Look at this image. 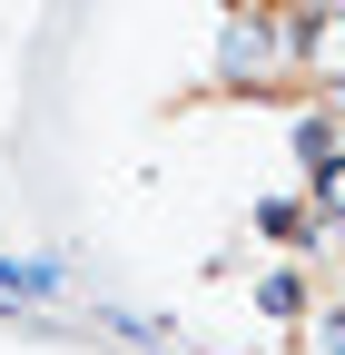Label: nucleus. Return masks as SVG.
I'll use <instances>...</instances> for the list:
<instances>
[{"label": "nucleus", "instance_id": "1", "mask_svg": "<svg viewBox=\"0 0 345 355\" xmlns=\"http://www.w3.org/2000/svg\"><path fill=\"white\" fill-rule=\"evenodd\" d=\"M256 306H267V316H296V306H306V266H276V277H256Z\"/></svg>", "mask_w": 345, "mask_h": 355}, {"label": "nucleus", "instance_id": "2", "mask_svg": "<svg viewBox=\"0 0 345 355\" xmlns=\"http://www.w3.org/2000/svg\"><path fill=\"white\" fill-rule=\"evenodd\" d=\"M316 345H326V355H345V306H326V316H316Z\"/></svg>", "mask_w": 345, "mask_h": 355}]
</instances>
